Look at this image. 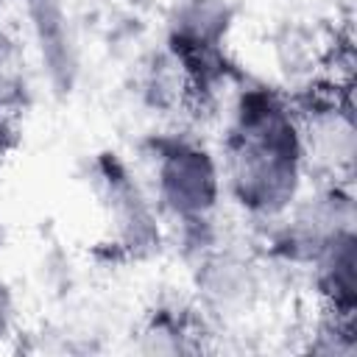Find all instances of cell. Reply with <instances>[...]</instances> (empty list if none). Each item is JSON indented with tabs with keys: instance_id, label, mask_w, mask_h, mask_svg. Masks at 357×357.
<instances>
[{
	"instance_id": "6",
	"label": "cell",
	"mask_w": 357,
	"mask_h": 357,
	"mask_svg": "<svg viewBox=\"0 0 357 357\" xmlns=\"http://www.w3.org/2000/svg\"><path fill=\"white\" fill-rule=\"evenodd\" d=\"M11 318H14V298H11L8 284L0 279V332H6V329H8Z\"/></svg>"
},
{
	"instance_id": "5",
	"label": "cell",
	"mask_w": 357,
	"mask_h": 357,
	"mask_svg": "<svg viewBox=\"0 0 357 357\" xmlns=\"http://www.w3.org/2000/svg\"><path fill=\"white\" fill-rule=\"evenodd\" d=\"M254 290V276L243 259L234 257H218L206 265L204 273V293L218 307H234L243 304Z\"/></svg>"
},
{
	"instance_id": "4",
	"label": "cell",
	"mask_w": 357,
	"mask_h": 357,
	"mask_svg": "<svg viewBox=\"0 0 357 357\" xmlns=\"http://www.w3.org/2000/svg\"><path fill=\"white\" fill-rule=\"evenodd\" d=\"M304 151L315 153L318 159L329 165H349L351 151H354V137H351V123L340 112H326L321 114L307 131H301Z\"/></svg>"
},
{
	"instance_id": "2",
	"label": "cell",
	"mask_w": 357,
	"mask_h": 357,
	"mask_svg": "<svg viewBox=\"0 0 357 357\" xmlns=\"http://www.w3.org/2000/svg\"><path fill=\"white\" fill-rule=\"evenodd\" d=\"M156 195L173 218L204 223L220 198V170L201 145L173 142L156 162Z\"/></svg>"
},
{
	"instance_id": "1",
	"label": "cell",
	"mask_w": 357,
	"mask_h": 357,
	"mask_svg": "<svg viewBox=\"0 0 357 357\" xmlns=\"http://www.w3.org/2000/svg\"><path fill=\"white\" fill-rule=\"evenodd\" d=\"M304 139L293 114L271 95L243 98L229 148V184L237 201L262 218L298 201Z\"/></svg>"
},
{
	"instance_id": "3",
	"label": "cell",
	"mask_w": 357,
	"mask_h": 357,
	"mask_svg": "<svg viewBox=\"0 0 357 357\" xmlns=\"http://www.w3.org/2000/svg\"><path fill=\"white\" fill-rule=\"evenodd\" d=\"M229 20L231 14L223 0H181L173 17V33L190 50H209L226 36Z\"/></svg>"
}]
</instances>
